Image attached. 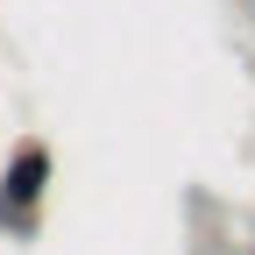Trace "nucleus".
<instances>
[{
  "mask_svg": "<svg viewBox=\"0 0 255 255\" xmlns=\"http://www.w3.org/2000/svg\"><path fill=\"white\" fill-rule=\"evenodd\" d=\"M50 191H57V142L50 135H14L0 156V241H43L50 227Z\"/></svg>",
  "mask_w": 255,
  "mask_h": 255,
  "instance_id": "obj_1",
  "label": "nucleus"
},
{
  "mask_svg": "<svg viewBox=\"0 0 255 255\" xmlns=\"http://www.w3.org/2000/svg\"><path fill=\"white\" fill-rule=\"evenodd\" d=\"M206 255H241V248H206Z\"/></svg>",
  "mask_w": 255,
  "mask_h": 255,
  "instance_id": "obj_2",
  "label": "nucleus"
},
{
  "mask_svg": "<svg viewBox=\"0 0 255 255\" xmlns=\"http://www.w3.org/2000/svg\"><path fill=\"white\" fill-rule=\"evenodd\" d=\"M248 241H255V220H248Z\"/></svg>",
  "mask_w": 255,
  "mask_h": 255,
  "instance_id": "obj_3",
  "label": "nucleus"
}]
</instances>
